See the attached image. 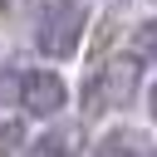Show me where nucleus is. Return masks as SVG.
Segmentation results:
<instances>
[{
  "label": "nucleus",
  "mask_w": 157,
  "mask_h": 157,
  "mask_svg": "<svg viewBox=\"0 0 157 157\" xmlns=\"http://www.w3.org/2000/svg\"><path fill=\"white\" fill-rule=\"evenodd\" d=\"M137 83H142V54H113L103 59L88 83H83V118H103V113H118L137 98Z\"/></svg>",
  "instance_id": "obj_1"
},
{
  "label": "nucleus",
  "mask_w": 157,
  "mask_h": 157,
  "mask_svg": "<svg viewBox=\"0 0 157 157\" xmlns=\"http://www.w3.org/2000/svg\"><path fill=\"white\" fill-rule=\"evenodd\" d=\"M20 78H25V69H15V64H0V103L15 93L20 98Z\"/></svg>",
  "instance_id": "obj_7"
},
{
  "label": "nucleus",
  "mask_w": 157,
  "mask_h": 157,
  "mask_svg": "<svg viewBox=\"0 0 157 157\" xmlns=\"http://www.w3.org/2000/svg\"><path fill=\"white\" fill-rule=\"evenodd\" d=\"M20 103H25V113H34V118H54V113H64V103H69V83H64L54 69H25V78H20Z\"/></svg>",
  "instance_id": "obj_3"
},
{
  "label": "nucleus",
  "mask_w": 157,
  "mask_h": 157,
  "mask_svg": "<svg viewBox=\"0 0 157 157\" xmlns=\"http://www.w3.org/2000/svg\"><path fill=\"white\" fill-rule=\"evenodd\" d=\"M83 29H88V5L83 0H44V10L34 20V44L49 59H69L78 49Z\"/></svg>",
  "instance_id": "obj_2"
},
{
  "label": "nucleus",
  "mask_w": 157,
  "mask_h": 157,
  "mask_svg": "<svg viewBox=\"0 0 157 157\" xmlns=\"http://www.w3.org/2000/svg\"><path fill=\"white\" fill-rule=\"evenodd\" d=\"M132 54H142V59H157V15H147V20L132 29Z\"/></svg>",
  "instance_id": "obj_6"
},
{
  "label": "nucleus",
  "mask_w": 157,
  "mask_h": 157,
  "mask_svg": "<svg viewBox=\"0 0 157 157\" xmlns=\"http://www.w3.org/2000/svg\"><path fill=\"white\" fill-rule=\"evenodd\" d=\"M15 142H20V123H5V128H0V152L15 147Z\"/></svg>",
  "instance_id": "obj_8"
},
{
  "label": "nucleus",
  "mask_w": 157,
  "mask_h": 157,
  "mask_svg": "<svg viewBox=\"0 0 157 157\" xmlns=\"http://www.w3.org/2000/svg\"><path fill=\"white\" fill-rule=\"evenodd\" d=\"M25 157H83V128L78 123H49L25 147Z\"/></svg>",
  "instance_id": "obj_4"
},
{
  "label": "nucleus",
  "mask_w": 157,
  "mask_h": 157,
  "mask_svg": "<svg viewBox=\"0 0 157 157\" xmlns=\"http://www.w3.org/2000/svg\"><path fill=\"white\" fill-rule=\"evenodd\" d=\"M93 157H157V142L142 128H108L93 147Z\"/></svg>",
  "instance_id": "obj_5"
},
{
  "label": "nucleus",
  "mask_w": 157,
  "mask_h": 157,
  "mask_svg": "<svg viewBox=\"0 0 157 157\" xmlns=\"http://www.w3.org/2000/svg\"><path fill=\"white\" fill-rule=\"evenodd\" d=\"M147 108H152V118H157V83H152V93H147Z\"/></svg>",
  "instance_id": "obj_9"
}]
</instances>
